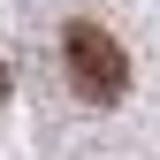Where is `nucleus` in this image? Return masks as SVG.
<instances>
[{"label":"nucleus","mask_w":160,"mask_h":160,"mask_svg":"<svg viewBox=\"0 0 160 160\" xmlns=\"http://www.w3.org/2000/svg\"><path fill=\"white\" fill-rule=\"evenodd\" d=\"M61 61H69L76 99H92V107H114L130 92V53H122V38L99 31V23H69L61 31Z\"/></svg>","instance_id":"nucleus-1"},{"label":"nucleus","mask_w":160,"mask_h":160,"mask_svg":"<svg viewBox=\"0 0 160 160\" xmlns=\"http://www.w3.org/2000/svg\"><path fill=\"white\" fill-rule=\"evenodd\" d=\"M0 99H8V61H0Z\"/></svg>","instance_id":"nucleus-2"}]
</instances>
